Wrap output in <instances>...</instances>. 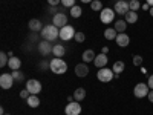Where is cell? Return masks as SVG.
I'll use <instances>...</instances> for the list:
<instances>
[{"mask_svg":"<svg viewBox=\"0 0 153 115\" xmlns=\"http://www.w3.org/2000/svg\"><path fill=\"white\" fill-rule=\"evenodd\" d=\"M40 32H42L43 40H48V42H54L60 37V29L55 25H46V26H43V29Z\"/></svg>","mask_w":153,"mask_h":115,"instance_id":"obj_1","label":"cell"},{"mask_svg":"<svg viewBox=\"0 0 153 115\" xmlns=\"http://www.w3.org/2000/svg\"><path fill=\"white\" fill-rule=\"evenodd\" d=\"M51 71H52L54 74H58V75L65 74V72L68 71L66 61H65V60H61V58H58V57L52 58V60H51Z\"/></svg>","mask_w":153,"mask_h":115,"instance_id":"obj_2","label":"cell"},{"mask_svg":"<svg viewBox=\"0 0 153 115\" xmlns=\"http://www.w3.org/2000/svg\"><path fill=\"white\" fill-rule=\"evenodd\" d=\"M113 77H115V72L109 68H101L98 72H97V78L100 81H103V83H109L113 80Z\"/></svg>","mask_w":153,"mask_h":115,"instance_id":"obj_3","label":"cell"},{"mask_svg":"<svg viewBox=\"0 0 153 115\" xmlns=\"http://www.w3.org/2000/svg\"><path fill=\"white\" fill-rule=\"evenodd\" d=\"M115 9H110V8H104L103 11L100 12V20L103 22L104 25H109L112 22H115Z\"/></svg>","mask_w":153,"mask_h":115,"instance_id":"obj_4","label":"cell"},{"mask_svg":"<svg viewBox=\"0 0 153 115\" xmlns=\"http://www.w3.org/2000/svg\"><path fill=\"white\" fill-rule=\"evenodd\" d=\"M149 92H150V87H149L147 83H138L133 87V95L136 98H144V97L149 95Z\"/></svg>","mask_w":153,"mask_h":115,"instance_id":"obj_5","label":"cell"},{"mask_svg":"<svg viewBox=\"0 0 153 115\" xmlns=\"http://www.w3.org/2000/svg\"><path fill=\"white\" fill-rule=\"evenodd\" d=\"M115 12L120 16H126L127 12L130 11V6H129V2H126V0H117L115 2V6H113Z\"/></svg>","mask_w":153,"mask_h":115,"instance_id":"obj_6","label":"cell"},{"mask_svg":"<svg viewBox=\"0 0 153 115\" xmlns=\"http://www.w3.org/2000/svg\"><path fill=\"white\" fill-rule=\"evenodd\" d=\"M74 37H75V29H74V26H71V25H66V26H63L60 29V38L63 42H68Z\"/></svg>","mask_w":153,"mask_h":115,"instance_id":"obj_7","label":"cell"},{"mask_svg":"<svg viewBox=\"0 0 153 115\" xmlns=\"http://www.w3.org/2000/svg\"><path fill=\"white\" fill-rule=\"evenodd\" d=\"M52 25H55L58 29H61L63 26L68 25V16L65 14V12H57V14L52 17Z\"/></svg>","mask_w":153,"mask_h":115,"instance_id":"obj_8","label":"cell"},{"mask_svg":"<svg viewBox=\"0 0 153 115\" xmlns=\"http://www.w3.org/2000/svg\"><path fill=\"white\" fill-rule=\"evenodd\" d=\"M14 77H12V74H2L0 75V86H2V89H11L12 84H14Z\"/></svg>","mask_w":153,"mask_h":115,"instance_id":"obj_9","label":"cell"},{"mask_svg":"<svg viewBox=\"0 0 153 115\" xmlns=\"http://www.w3.org/2000/svg\"><path fill=\"white\" fill-rule=\"evenodd\" d=\"M26 89L31 92V95H37L42 92V83L38 80H28L26 81Z\"/></svg>","mask_w":153,"mask_h":115,"instance_id":"obj_10","label":"cell"},{"mask_svg":"<svg viewBox=\"0 0 153 115\" xmlns=\"http://www.w3.org/2000/svg\"><path fill=\"white\" fill-rule=\"evenodd\" d=\"M65 114L66 115H80L81 114V106L80 101H72L65 108Z\"/></svg>","mask_w":153,"mask_h":115,"instance_id":"obj_11","label":"cell"},{"mask_svg":"<svg viewBox=\"0 0 153 115\" xmlns=\"http://www.w3.org/2000/svg\"><path fill=\"white\" fill-rule=\"evenodd\" d=\"M52 48H54V45H51V42L42 40L40 43H38V52H40L42 55H49L51 52H52Z\"/></svg>","mask_w":153,"mask_h":115,"instance_id":"obj_12","label":"cell"},{"mask_svg":"<svg viewBox=\"0 0 153 115\" xmlns=\"http://www.w3.org/2000/svg\"><path fill=\"white\" fill-rule=\"evenodd\" d=\"M115 42H117V45L120 48H127V46H129V43H130V37L127 35V34H124V32H120L117 35V38H115Z\"/></svg>","mask_w":153,"mask_h":115,"instance_id":"obj_13","label":"cell"},{"mask_svg":"<svg viewBox=\"0 0 153 115\" xmlns=\"http://www.w3.org/2000/svg\"><path fill=\"white\" fill-rule=\"evenodd\" d=\"M107 61H109V58H107L106 54H98V55L95 57V60H94V65H95L98 69H101V68H106Z\"/></svg>","mask_w":153,"mask_h":115,"instance_id":"obj_14","label":"cell"},{"mask_svg":"<svg viewBox=\"0 0 153 115\" xmlns=\"http://www.w3.org/2000/svg\"><path fill=\"white\" fill-rule=\"evenodd\" d=\"M28 26H29V29H31L32 32H38V31L43 29V23L38 20V19H32V20H29Z\"/></svg>","mask_w":153,"mask_h":115,"instance_id":"obj_15","label":"cell"},{"mask_svg":"<svg viewBox=\"0 0 153 115\" xmlns=\"http://www.w3.org/2000/svg\"><path fill=\"white\" fill-rule=\"evenodd\" d=\"M8 66L11 71H19L22 68V60L19 57H11L9 61H8Z\"/></svg>","mask_w":153,"mask_h":115,"instance_id":"obj_16","label":"cell"},{"mask_svg":"<svg viewBox=\"0 0 153 115\" xmlns=\"http://www.w3.org/2000/svg\"><path fill=\"white\" fill-rule=\"evenodd\" d=\"M75 74L76 77H86L89 74V68L86 63H80V65H76L75 66Z\"/></svg>","mask_w":153,"mask_h":115,"instance_id":"obj_17","label":"cell"},{"mask_svg":"<svg viewBox=\"0 0 153 115\" xmlns=\"http://www.w3.org/2000/svg\"><path fill=\"white\" fill-rule=\"evenodd\" d=\"M52 54H54L55 57L61 58L63 55L66 54V48H65V45H61V43H57V45H54V48H52Z\"/></svg>","mask_w":153,"mask_h":115,"instance_id":"obj_18","label":"cell"},{"mask_svg":"<svg viewBox=\"0 0 153 115\" xmlns=\"http://www.w3.org/2000/svg\"><path fill=\"white\" fill-rule=\"evenodd\" d=\"M138 19H139V17H138V12H136V11H129V12L124 16V20L127 22V25H129V23H130V25L136 23Z\"/></svg>","mask_w":153,"mask_h":115,"instance_id":"obj_19","label":"cell"},{"mask_svg":"<svg viewBox=\"0 0 153 115\" xmlns=\"http://www.w3.org/2000/svg\"><path fill=\"white\" fill-rule=\"evenodd\" d=\"M95 57H97V55H95V52H94L92 49H86L84 52H83V61H84V63H91V61H94Z\"/></svg>","mask_w":153,"mask_h":115,"instance_id":"obj_20","label":"cell"},{"mask_svg":"<svg viewBox=\"0 0 153 115\" xmlns=\"http://www.w3.org/2000/svg\"><path fill=\"white\" fill-rule=\"evenodd\" d=\"M124 68H126L124 61L118 60V61H115V63H113V66H112V71L115 72V75H120V74H121V72L124 71Z\"/></svg>","mask_w":153,"mask_h":115,"instance_id":"obj_21","label":"cell"},{"mask_svg":"<svg viewBox=\"0 0 153 115\" xmlns=\"http://www.w3.org/2000/svg\"><path fill=\"white\" fill-rule=\"evenodd\" d=\"M74 98L75 101H81L86 98V89L84 87H78V89H75V92H74Z\"/></svg>","mask_w":153,"mask_h":115,"instance_id":"obj_22","label":"cell"},{"mask_svg":"<svg viewBox=\"0 0 153 115\" xmlns=\"http://www.w3.org/2000/svg\"><path fill=\"white\" fill-rule=\"evenodd\" d=\"M26 103H28V106L29 108H38L40 106V98H38L37 95H29V98L26 100Z\"/></svg>","mask_w":153,"mask_h":115,"instance_id":"obj_23","label":"cell"},{"mask_svg":"<svg viewBox=\"0 0 153 115\" xmlns=\"http://www.w3.org/2000/svg\"><path fill=\"white\" fill-rule=\"evenodd\" d=\"M113 23H115V26H113V28L117 29V32H118V34H120V32H124V31H126V28H127V22H126V20H121V19H120V20L113 22Z\"/></svg>","mask_w":153,"mask_h":115,"instance_id":"obj_24","label":"cell"},{"mask_svg":"<svg viewBox=\"0 0 153 115\" xmlns=\"http://www.w3.org/2000/svg\"><path fill=\"white\" fill-rule=\"evenodd\" d=\"M117 35H118V32H117V29H115V28H107L104 31V37L107 38V40H115Z\"/></svg>","mask_w":153,"mask_h":115,"instance_id":"obj_25","label":"cell"},{"mask_svg":"<svg viewBox=\"0 0 153 115\" xmlns=\"http://www.w3.org/2000/svg\"><path fill=\"white\" fill-rule=\"evenodd\" d=\"M81 12H83V9L80 8V6H72L71 8V17H74V19H78L80 16H81Z\"/></svg>","mask_w":153,"mask_h":115,"instance_id":"obj_26","label":"cell"},{"mask_svg":"<svg viewBox=\"0 0 153 115\" xmlns=\"http://www.w3.org/2000/svg\"><path fill=\"white\" fill-rule=\"evenodd\" d=\"M8 61H9V55L6 52H0V68L8 66Z\"/></svg>","mask_w":153,"mask_h":115,"instance_id":"obj_27","label":"cell"},{"mask_svg":"<svg viewBox=\"0 0 153 115\" xmlns=\"http://www.w3.org/2000/svg\"><path fill=\"white\" fill-rule=\"evenodd\" d=\"M91 9H94L95 12H97V11H100V12H101L104 8H103V3H101L100 0H94V2L91 3Z\"/></svg>","mask_w":153,"mask_h":115,"instance_id":"obj_28","label":"cell"},{"mask_svg":"<svg viewBox=\"0 0 153 115\" xmlns=\"http://www.w3.org/2000/svg\"><path fill=\"white\" fill-rule=\"evenodd\" d=\"M129 6H130V11H138V9H141V3H139V0H130V2H129Z\"/></svg>","mask_w":153,"mask_h":115,"instance_id":"obj_29","label":"cell"},{"mask_svg":"<svg viewBox=\"0 0 153 115\" xmlns=\"http://www.w3.org/2000/svg\"><path fill=\"white\" fill-rule=\"evenodd\" d=\"M11 74H12V77H14V80H16V81H22V80L25 78V74L20 72V71H12Z\"/></svg>","mask_w":153,"mask_h":115,"instance_id":"obj_30","label":"cell"},{"mask_svg":"<svg viewBox=\"0 0 153 115\" xmlns=\"http://www.w3.org/2000/svg\"><path fill=\"white\" fill-rule=\"evenodd\" d=\"M133 65L135 66H143V57L139 55V54L133 55Z\"/></svg>","mask_w":153,"mask_h":115,"instance_id":"obj_31","label":"cell"},{"mask_svg":"<svg viewBox=\"0 0 153 115\" xmlns=\"http://www.w3.org/2000/svg\"><path fill=\"white\" fill-rule=\"evenodd\" d=\"M74 38H75L78 43H83V42L86 40V35H84L83 32H75V37H74Z\"/></svg>","mask_w":153,"mask_h":115,"instance_id":"obj_32","label":"cell"},{"mask_svg":"<svg viewBox=\"0 0 153 115\" xmlns=\"http://www.w3.org/2000/svg\"><path fill=\"white\" fill-rule=\"evenodd\" d=\"M38 68H40L42 71H45V69H51V63H48L46 60H42L40 63H38Z\"/></svg>","mask_w":153,"mask_h":115,"instance_id":"obj_33","label":"cell"},{"mask_svg":"<svg viewBox=\"0 0 153 115\" xmlns=\"http://www.w3.org/2000/svg\"><path fill=\"white\" fill-rule=\"evenodd\" d=\"M61 5L65 8H72L75 6V0H61Z\"/></svg>","mask_w":153,"mask_h":115,"instance_id":"obj_34","label":"cell"},{"mask_svg":"<svg viewBox=\"0 0 153 115\" xmlns=\"http://www.w3.org/2000/svg\"><path fill=\"white\" fill-rule=\"evenodd\" d=\"M29 95H31V92L28 91V89H23V91H20V97H22L23 100H28Z\"/></svg>","mask_w":153,"mask_h":115,"instance_id":"obj_35","label":"cell"},{"mask_svg":"<svg viewBox=\"0 0 153 115\" xmlns=\"http://www.w3.org/2000/svg\"><path fill=\"white\" fill-rule=\"evenodd\" d=\"M49 6H57L58 3H61V0H48Z\"/></svg>","mask_w":153,"mask_h":115,"instance_id":"obj_36","label":"cell"},{"mask_svg":"<svg viewBox=\"0 0 153 115\" xmlns=\"http://www.w3.org/2000/svg\"><path fill=\"white\" fill-rule=\"evenodd\" d=\"M48 11L51 12V14H54V16H55V14H57V12H58V9H57V6H49V8H48Z\"/></svg>","mask_w":153,"mask_h":115,"instance_id":"obj_37","label":"cell"},{"mask_svg":"<svg viewBox=\"0 0 153 115\" xmlns=\"http://www.w3.org/2000/svg\"><path fill=\"white\" fill-rule=\"evenodd\" d=\"M147 84L150 89H153V75H149V80H147Z\"/></svg>","mask_w":153,"mask_h":115,"instance_id":"obj_38","label":"cell"},{"mask_svg":"<svg viewBox=\"0 0 153 115\" xmlns=\"http://www.w3.org/2000/svg\"><path fill=\"white\" fill-rule=\"evenodd\" d=\"M147 98H149V101H150V103H153V89H150V92H149Z\"/></svg>","mask_w":153,"mask_h":115,"instance_id":"obj_39","label":"cell"},{"mask_svg":"<svg viewBox=\"0 0 153 115\" xmlns=\"http://www.w3.org/2000/svg\"><path fill=\"white\" fill-rule=\"evenodd\" d=\"M150 8H152V6H150L149 3H144V5L141 6V9H144V11H150Z\"/></svg>","mask_w":153,"mask_h":115,"instance_id":"obj_40","label":"cell"},{"mask_svg":"<svg viewBox=\"0 0 153 115\" xmlns=\"http://www.w3.org/2000/svg\"><path fill=\"white\" fill-rule=\"evenodd\" d=\"M101 54H106V55H107V54H109V48H107V46H103V49H101Z\"/></svg>","mask_w":153,"mask_h":115,"instance_id":"obj_41","label":"cell"},{"mask_svg":"<svg viewBox=\"0 0 153 115\" xmlns=\"http://www.w3.org/2000/svg\"><path fill=\"white\" fill-rule=\"evenodd\" d=\"M81 2H83V3H92L94 0H81Z\"/></svg>","mask_w":153,"mask_h":115,"instance_id":"obj_42","label":"cell"},{"mask_svg":"<svg viewBox=\"0 0 153 115\" xmlns=\"http://www.w3.org/2000/svg\"><path fill=\"white\" fill-rule=\"evenodd\" d=\"M146 3H149L150 6H153V0H146Z\"/></svg>","mask_w":153,"mask_h":115,"instance_id":"obj_43","label":"cell"},{"mask_svg":"<svg viewBox=\"0 0 153 115\" xmlns=\"http://www.w3.org/2000/svg\"><path fill=\"white\" fill-rule=\"evenodd\" d=\"M141 72H143V74H147V69H146V68L143 66V68H141Z\"/></svg>","mask_w":153,"mask_h":115,"instance_id":"obj_44","label":"cell"},{"mask_svg":"<svg viewBox=\"0 0 153 115\" xmlns=\"http://www.w3.org/2000/svg\"><path fill=\"white\" fill-rule=\"evenodd\" d=\"M0 115H5V109L3 108H0Z\"/></svg>","mask_w":153,"mask_h":115,"instance_id":"obj_45","label":"cell"},{"mask_svg":"<svg viewBox=\"0 0 153 115\" xmlns=\"http://www.w3.org/2000/svg\"><path fill=\"white\" fill-rule=\"evenodd\" d=\"M149 12H150V16H152V17H153V6H152V8H150V11H149Z\"/></svg>","mask_w":153,"mask_h":115,"instance_id":"obj_46","label":"cell"},{"mask_svg":"<svg viewBox=\"0 0 153 115\" xmlns=\"http://www.w3.org/2000/svg\"><path fill=\"white\" fill-rule=\"evenodd\" d=\"M5 115H11V114H5Z\"/></svg>","mask_w":153,"mask_h":115,"instance_id":"obj_47","label":"cell"}]
</instances>
